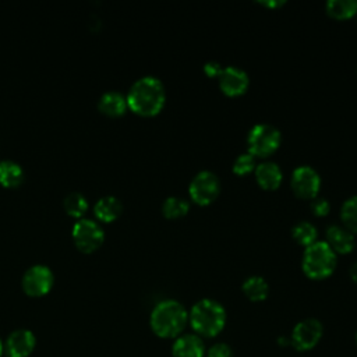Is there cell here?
Wrapping results in <instances>:
<instances>
[{"label":"cell","mask_w":357,"mask_h":357,"mask_svg":"<svg viewBox=\"0 0 357 357\" xmlns=\"http://www.w3.org/2000/svg\"><path fill=\"white\" fill-rule=\"evenodd\" d=\"M220 192V180L212 170H199L188 184V195L198 205L212 204Z\"/></svg>","instance_id":"cell-6"},{"label":"cell","mask_w":357,"mask_h":357,"mask_svg":"<svg viewBox=\"0 0 357 357\" xmlns=\"http://www.w3.org/2000/svg\"><path fill=\"white\" fill-rule=\"evenodd\" d=\"M321 174L310 165L297 166L290 176V187L293 192L304 199H312L321 188Z\"/></svg>","instance_id":"cell-9"},{"label":"cell","mask_w":357,"mask_h":357,"mask_svg":"<svg viewBox=\"0 0 357 357\" xmlns=\"http://www.w3.org/2000/svg\"><path fill=\"white\" fill-rule=\"evenodd\" d=\"M241 290L251 301H264L269 294V284L264 276L251 275L244 279Z\"/></svg>","instance_id":"cell-18"},{"label":"cell","mask_w":357,"mask_h":357,"mask_svg":"<svg viewBox=\"0 0 357 357\" xmlns=\"http://www.w3.org/2000/svg\"><path fill=\"white\" fill-rule=\"evenodd\" d=\"M35 335L29 329H15L6 340L4 349L8 357H28L35 349Z\"/></svg>","instance_id":"cell-13"},{"label":"cell","mask_w":357,"mask_h":357,"mask_svg":"<svg viewBox=\"0 0 357 357\" xmlns=\"http://www.w3.org/2000/svg\"><path fill=\"white\" fill-rule=\"evenodd\" d=\"M188 321V312L184 305L173 298L159 301L149 318L151 328L159 337H177Z\"/></svg>","instance_id":"cell-2"},{"label":"cell","mask_w":357,"mask_h":357,"mask_svg":"<svg viewBox=\"0 0 357 357\" xmlns=\"http://www.w3.org/2000/svg\"><path fill=\"white\" fill-rule=\"evenodd\" d=\"M325 10L337 20H346L357 14V0H328Z\"/></svg>","instance_id":"cell-22"},{"label":"cell","mask_w":357,"mask_h":357,"mask_svg":"<svg viewBox=\"0 0 357 357\" xmlns=\"http://www.w3.org/2000/svg\"><path fill=\"white\" fill-rule=\"evenodd\" d=\"M24 169L22 166L11 159L0 160V183L4 187H18L24 181Z\"/></svg>","instance_id":"cell-19"},{"label":"cell","mask_w":357,"mask_h":357,"mask_svg":"<svg viewBox=\"0 0 357 357\" xmlns=\"http://www.w3.org/2000/svg\"><path fill=\"white\" fill-rule=\"evenodd\" d=\"M54 283L53 271L45 264L29 266L21 279L22 290L31 297H40L50 291Z\"/></svg>","instance_id":"cell-8"},{"label":"cell","mask_w":357,"mask_h":357,"mask_svg":"<svg viewBox=\"0 0 357 357\" xmlns=\"http://www.w3.org/2000/svg\"><path fill=\"white\" fill-rule=\"evenodd\" d=\"M324 333L322 324L315 318H305L300 321L291 332L290 343L298 351L311 350L318 344Z\"/></svg>","instance_id":"cell-10"},{"label":"cell","mask_w":357,"mask_h":357,"mask_svg":"<svg viewBox=\"0 0 357 357\" xmlns=\"http://www.w3.org/2000/svg\"><path fill=\"white\" fill-rule=\"evenodd\" d=\"M337 265V254L325 240H317L304 247L301 268L310 279H325L331 276Z\"/></svg>","instance_id":"cell-4"},{"label":"cell","mask_w":357,"mask_h":357,"mask_svg":"<svg viewBox=\"0 0 357 357\" xmlns=\"http://www.w3.org/2000/svg\"><path fill=\"white\" fill-rule=\"evenodd\" d=\"M128 109L145 117L158 114L166 102L165 84L155 75L137 78L126 95Z\"/></svg>","instance_id":"cell-1"},{"label":"cell","mask_w":357,"mask_h":357,"mask_svg":"<svg viewBox=\"0 0 357 357\" xmlns=\"http://www.w3.org/2000/svg\"><path fill=\"white\" fill-rule=\"evenodd\" d=\"M356 343H357V335H356Z\"/></svg>","instance_id":"cell-32"},{"label":"cell","mask_w":357,"mask_h":357,"mask_svg":"<svg viewBox=\"0 0 357 357\" xmlns=\"http://www.w3.org/2000/svg\"><path fill=\"white\" fill-rule=\"evenodd\" d=\"M63 206H64V211L70 216L81 219V218H84L85 212L88 211V199L85 198V195L82 192L71 191L64 197Z\"/></svg>","instance_id":"cell-21"},{"label":"cell","mask_w":357,"mask_h":357,"mask_svg":"<svg viewBox=\"0 0 357 357\" xmlns=\"http://www.w3.org/2000/svg\"><path fill=\"white\" fill-rule=\"evenodd\" d=\"M71 236L75 247L82 252H92L105 241L103 227L91 218L77 219V222L73 225Z\"/></svg>","instance_id":"cell-7"},{"label":"cell","mask_w":357,"mask_h":357,"mask_svg":"<svg viewBox=\"0 0 357 357\" xmlns=\"http://www.w3.org/2000/svg\"><path fill=\"white\" fill-rule=\"evenodd\" d=\"M340 219L344 227L357 233V195L346 198L340 206Z\"/></svg>","instance_id":"cell-24"},{"label":"cell","mask_w":357,"mask_h":357,"mask_svg":"<svg viewBox=\"0 0 357 357\" xmlns=\"http://www.w3.org/2000/svg\"><path fill=\"white\" fill-rule=\"evenodd\" d=\"M325 241L336 254H349L354 250L356 237L354 233L350 231L343 225L332 223L325 230Z\"/></svg>","instance_id":"cell-12"},{"label":"cell","mask_w":357,"mask_h":357,"mask_svg":"<svg viewBox=\"0 0 357 357\" xmlns=\"http://www.w3.org/2000/svg\"><path fill=\"white\" fill-rule=\"evenodd\" d=\"M284 3H286L284 0H261L259 1V4H262L264 7H268V8H279Z\"/></svg>","instance_id":"cell-29"},{"label":"cell","mask_w":357,"mask_h":357,"mask_svg":"<svg viewBox=\"0 0 357 357\" xmlns=\"http://www.w3.org/2000/svg\"><path fill=\"white\" fill-rule=\"evenodd\" d=\"M188 321L198 336L213 337L225 328L226 310L213 298H202L191 307Z\"/></svg>","instance_id":"cell-3"},{"label":"cell","mask_w":357,"mask_h":357,"mask_svg":"<svg viewBox=\"0 0 357 357\" xmlns=\"http://www.w3.org/2000/svg\"><path fill=\"white\" fill-rule=\"evenodd\" d=\"M310 208H311V212L315 215V216H325L329 213L331 211V204L326 198L324 197H319L317 195L315 198L310 199Z\"/></svg>","instance_id":"cell-26"},{"label":"cell","mask_w":357,"mask_h":357,"mask_svg":"<svg viewBox=\"0 0 357 357\" xmlns=\"http://www.w3.org/2000/svg\"><path fill=\"white\" fill-rule=\"evenodd\" d=\"M204 73L209 77V78H218L219 74L222 73V68L223 66L218 61V60H208L205 64H204Z\"/></svg>","instance_id":"cell-28"},{"label":"cell","mask_w":357,"mask_h":357,"mask_svg":"<svg viewBox=\"0 0 357 357\" xmlns=\"http://www.w3.org/2000/svg\"><path fill=\"white\" fill-rule=\"evenodd\" d=\"M123 212V202L116 195H103L93 205V213L100 222H113Z\"/></svg>","instance_id":"cell-17"},{"label":"cell","mask_w":357,"mask_h":357,"mask_svg":"<svg viewBox=\"0 0 357 357\" xmlns=\"http://www.w3.org/2000/svg\"><path fill=\"white\" fill-rule=\"evenodd\" d=\"M127 107H128L127 98L124 93L119 91H113V89L106 91L98 99L99 112L110 117H119L124 114Z\"/></svg>","instance_id":"cell-16"},{"label":"cell","mask_w":357,"mask_h":357,"mask_svg":"<svg viewBox=\"0 0 357 357\" xmlns=\"http://www.w3.org/2000/svg\"><path fill=\"white\" fill-rule=\"evenodd\" d=\"M3 350H4V344H3V342H1V339H0V357H1V354H3Z\"/></svg>","instance_id":"cell-31"},{"label":"cell","mask_w":357,"mask_h":357,"mask_svg":"<svg viewBox=\"0 0 357 357\" xmlns=\"http://www.w3.org/2000/svg\"><path fill=\"white\" fill-rule=\"evenodd\" d=\"M255 166H257L255 156L247 151V152H243L236 156V159L233 160V165H231V170L237 176H245V174H250L251 172H254Z\"/></svg>","instance_id":"cell-25"},{"label":"cell","mask_w":357,"mask_h":357,"mask_svg":"<svg viewBox=\"0 0 357 357\" xmlns=\"http://www.w3.org/2000/svg\"><path fill=\"white\" fill-rule=\"evenodd\" d=\"M291 236L298 244L307 247L318 240V229L311 222L301 220L291 227Z\"/></svg>","instance_id":"cell-23"},{"label":"cell","mask_w":357,"mask_h":357,"mask_svg":"<svg viewBox=\"0 0 357 357\" xmlns=\"http://www.w3.org/2000/svg\"><path fill=\"white\" fill-rule=\"evenodd\" d=\"M349 273H350V278H351V280L353 282H356L357 283V261L350 266V271H349Z\"/></svg>","instance_id":"cell-30"},{"label":"cell","mask_w":357,"mask_h":357,"mask_svg":"<svg viewBox=\"0 0 357 357\" xmlns=\"http://www.w3.org/2000/svg\"><path fill=\"white\" fill-rule=\"evenodd\" d=\"M254 176L257 183L264 190H276L283 180V172L280 166L273 160H264L257 163L254 169Z\"/></svg>","instance_id":"cell-14"},{"label":"cell","mask_w":357,"mask_h":357,"mask_svg":"<svg viewBox=\"0 0 357 357\" xmlns=\"http://www.w3.org/2000/svg\"><path fill=\"white\" fill-rule=\"evenodd\" d=\"M162 215L167 219H177L188 213L190 201L180 195H169L162 202Z\"/></svg>","instance_id":"cell-20"},{"label":"cell","mask_w":357,"mask_h":357,"mask_svg":"<svg viewBox=\"0 0 357 357\" xmlns=\"http://www.w3.org/2000/svg\"><path fill=\"white\" fill-rule=\"evenodd\" d=\"M282 142V132L269 123L254 124L247 134V151L255 158L272 155Z\"/></svg>","instance_id":"cell-5"},{"label":"cell","mask_w":357,"mask_h":357,"mask_svg":"<svg viewBox=\"0 0 357 357\" xmlns=\"http://www.w3.org/2000/svg\"><path fill=\"white\" fill-rule=\"evenodd\" d=\"M231 347L226 343H215L208 350V357H231Z\"/></svg>","instance_id":"cell-27"},{"label":"cell","mask_w":357,"mask_h":357,"mask_svg":"<svg viewBox=\"0 0 357 357\" xmlns=\"http://www.w3.org/2000/svg\"><path fill=\"white\" fill-rule=\"evenodd\" d=\"M172 353L173 357H204L205 346L198 335L185 333L174 340Z\"/></svg>","instance_id":"cell-15"},{"label":"cell","mask_w":357,"mask_h":357,"mask_svg":"<svg viewBox=\"0 0 357 357\" xmlns=\"http://www.w3.org/2000/svg\"><path fill=\"white\" fill-rule=\"evenodd\" d=\"M220 91L227 96L243 95L250 85L248 73L238 66H225L218 77Z\"/></svg>","instance_id":"cell-11"}]
</instances>
